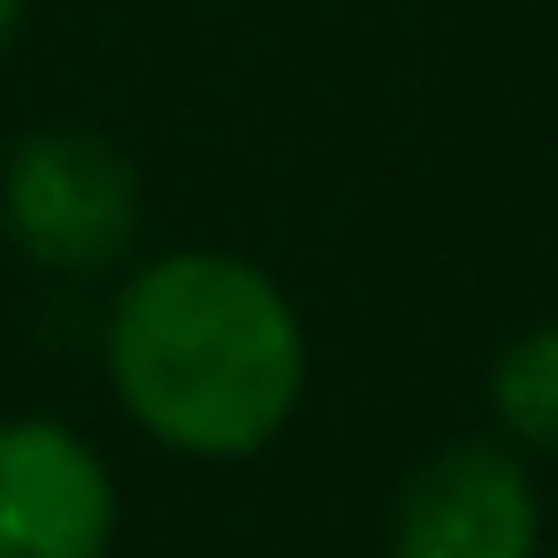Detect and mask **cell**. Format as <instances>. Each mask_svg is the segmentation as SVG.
I'll use <instances>...</instances> for the list:
<instances>
[{
    "label": "cell",
    "mask_w": 558,
    "mask_h": 558,
    "mask_svg": "<svg viewBox=\"0 0 558 558\" xmlns=\"http://www.w3.org/2000/svg\"><path fill=\"white\" fill-rule=\"evenodd\" d=\"M543 505L505 444H444L390 505V558H535Z\"/></svg>",
    "instance_id": "3957f363"
},
{
    "label": "cell",
    "mask_w": 558,
    "mask_h": 558,
    "mask_svg": "<svg viewBox=\"0 0 558 558\" xmlns=\"http://www.w3.org/2000/svg\"><path fill=\"white\" fill-rule=\"evenodd\" d=\"M489 405H497V421H505L512 444L558 451V322H535L527 337H512L497 352Z\"/></svg>",
    "instance_id": "5b68a950"
},
{
    "label": "cell",
    "mask_w": 558,
    "mask_h": 558,
    "mask_svg": "<svg viewBox=\"0 0 558 558\" xmlns=\"http://www.w3.org/2000/svg\"><path fill=\"white\" fill-rule=\"evenodd\" d=\"M0 222L39 268H116L138 238V169L100 131L47 123L0 169Z\"/></svg>",
    "instance_id": "7a4b0ae2"
},
{
    "label": "cell",
    "mask_w": 558,
    "mask_h": 558,
    "mask_svg": "<svg viewBox=\"0 0 558 558\" xmlns=\"http://www.w3.org/2000/svg\"><path fill=\"white\" fill-rule=\"evenodd\" d=\"M16 24H24V0H0V47L16 39Z\"/></svg>",
    "instance_id": "8992f818"
},
{
    "label": "cell",
    "mask_w": 558,
    "mask_h": 558,
    "mask_svg": "<svg viewBox=\"0 0 558 558\" xmlns=\"http://www.w3.org/2000/svg\"><path fill=\"white\" fill-rule=\"evenodd\" d=\"M116 550V482L100 451L47 421H0V558H108Z\"/></svg>",
    "instance_id": "277c9868"
},
{
    "label": "cell",
    "mask_w": 558,
    "mask_h": 558,
    "mask_svg": "<svg viewBox=\"0 0 558 558\" xmlns=\"http://www.w3.org/2000/svg\"><path fill=\"white\" fill-rule=\"evenodd\" d=\"M123 413L184 459H253L306 390V329L283 283L238 253H161L108 314Z\"/></svg>",
    "instance_id": "6da1fadb"
}]
</instances>
